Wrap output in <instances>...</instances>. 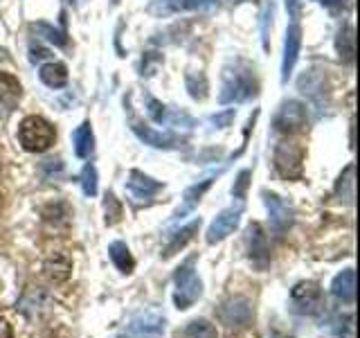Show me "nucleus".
<instances>
[{
  "label": "nucleus",
  "mask_w": 360,
  "mask_h": 338,
  "mask_svg": "<svg viewBox=\"0 0 360 338\" xmlns=\"http://www.w3.org/2000/svg\"><path fill=\"white\" fill-rule=\"evenodd\" d=\"M259 93V82L255 75V68L243 61L234 59L223 68V84H221V104H239L248 101Z\"/></svg>",
  "instance_id": "nucleus-1"
},
{
  "label": "nucleus",
  "mask_w": 360,
  "mask_h": 338,
  "mask_svg": "<svg viewBox=\"0 0 360 338\" xmlns=\"http://www.w3.org/2000/svg\"><path fill=\"white\" fill-rule=\"evenodd\" d=\"M18 140L22 149L30 154L48 151L56 140V131L52 124L41 115H27L18 127Z\"/></svg>",
  "instance_id": "nucleus-2"
},
{
  "label": "nucleus",
  "mask_w": 360,
  "mask_h": 338,
  "mask_svg": "<svg viewBox=\"0 0 360 338\" xmlns=\"http://www.w3.org/2000/svg\"><path fill=\"white\" fill-rule=\"evenodd\" d=\"M174 302L180 311L189 309L202 296V282L194 270V257L187 259L183 266L176 268L174 273Z\"/></svg>",
  "instance_id": "nucleus-3"
},
{
  "label": "nucleus",
  "mask_w": 360,
  "mask_h": 338,
  "mask_svg": "<svg viewBox=\"0 0 360 338\" xmlns=\"http://www.w3.org/2000/svg\"><path fill=\"white\" fill-rule=\"evenodd\" d=\"M290 309L300 315H320L324 311V293L318 282L307 280L292 287Z\"/></svg>",
  "instance_id": "nucleus-4"
},
{
  "label": "nucleus",
  "mask_w": 360,
  "mask_h": 338,
  "mask_svg": "<svg viewBox=\"0 0 360 338\" xmlns=\"http://www.w3.org/2000/svg\"><path fill=\"white\" fill-rule=\"evenodd\" d=\"M304 163V146L295 140L279 142L275 149V169L281 178L297 180L302 178V165Z\"/></svg>",
  "instance_id": "nucleus-5"
},
{
  "label": "nucleus",
  "mask_w": 360,
  "mask_h": 338,
  "mask_svg": "<svg viewBox=\"0 0 360 338\" xmlns=\"http://www.w3.org/2000/svg\"><path fill=\"white\" fill-rule=\"evenodd\" d=\"M165 325L167 320L162 313H158L153 309L140 311L138 315H133L127 327H124L120 338H162Z\"/></svg>",
  "instance_id": "nucleus-6"
},
{
  "label": "nucleus",
  "mask_w": 360,
  "mask_h": 338,
  "mask_svg": "<svg viewBox=\"0 0 360 338\" xmlns=\"http://www.w3.org/2000/svg\"><path fill=\"white\" fill-rule=\"evenodd\" d=\"M307 120H309L307 106H304L302 101H297V99H288V101H284V104L279 106L273 127L279 133L292 135V133H300L304 127H307Z\"/></svg>",
  "instance_id": "nucleus-7"
},
{
  "label": "nucleus",
  "mask_w": 360,
  "mask_h": 338,
  "mask_svg": "<svg viewBox=\"0 0 360 338\" xmlns=\"http://www.w3.org/2000/svg\"><path fill=\"white\" fill-rule=\"evenodd\" d=\"M219 315L230 332H239L252 323V304L245 298H230L228 302H223Z\"/></svg>",
  "instance_id": "nucleus-8"
},
{
  "label": "nucleus",
  "mask_w": 360,
  "mask_h": 338,
  "mask_svg": "<svg viewBox=\"0 0 360 338\" xmlns=\"http://www.w3.org/2000/svg\"><path fill=\"white\" fill-rule=\"evenodd\" d=\"M241 214H243V206L239 203V206H232V208H225L217 214V219H214L210 223V228H207V244L214 246V244H219L223 242L225 237L232 234L236 230V225L241 223Z\"/></svg>",
  "instance_id": "nucleus-9"
},
{
  "label": "nucleus",
  "mask_w": 360,
  "mask_h": 338,
  "mask_svg": "<svg viewBox=\"0 0 360 338\" xmlns=\"http://www.w3.org/2000/svg\"><path fill=\"white\" fill-rule=\"evenodd\" d=\"M245 239H248V257H250V262L259 270H266L270 264V248H268V237L262 228V223L248 225Z\"/></svg>",
  "instance_id": "nucleus-10"
},
{
  "label": "nucleus",
  "mask_w": 360,
  "mask_h": 338,
  "mask_svg": "<svg viewBox=\"0 0 360 338\" xmlns=\"http://www.w3.org/2000/svg\"><path fill=\"white\" fill-rule=\"evenodd\" d=\"M207 7H212V0H149L146 11L155 18H167L180 14V11H196Z\"/></svg>",
  "instance_id": "nucleus-11"
},
{
  "label": "nucleus",
  "mask_w": 360,
  "mask_h": 338,
  "mask_svg": "<svg viewBox=\"0 0 360 338\" xmlns=\"http://www.w3.org/2000/svg\"><path fill=\"white\" fill-rule=\"evenodd\" d=\"M264 196V203L268 208V214H270V225H273L275 232H286L290 225H292V208L288 203L277 196L275 192H262Z\"/></svg>",
  "instance_id": "nucleus-12"
},
{
  "label": "nucleus",
  "mask_w": 360,
  "mask_h": 338,
  "mask_svg": "<svg viewBox=\"0 0 360 338\" xmlns=\"http://www.w3.org/2000/svg\"><path fill=\"white\" fill-rule=\"evenodd\" d=\"M300 50H302V27L297 23H290L284 39V56H281V82L284 84L288 82L292 68L297 63Z\"/></svg>",
  "instance_id": "nucleus-13"
},
{
  "label": "nucleus",
  "mask_w": 360,
  "mask_h": 338,
  "mask_svg": "<svg viewBox=\"0 0 360 338\" xmlns=\"http://www.w3.org/2000/svg\"><path fill=\"white\" fill-rule=\"evenodd\" d=\"M131 129L144 144L155 146V149H174V146H178V138L174 133H162V131H155L151 127H146V124H142L138 118L133 115V113H131Z\"/></svg>",
  "instance_id": "nucleus-14"
},
{
  "label": "nucleus",
  "mask_w": 360,
  "mask_h": 338,
  "mask_svg": "<svg viewBox=\"0 0 360 338\" xmlns=\"http://www.w3.org/2000/svg\"><path fill=\"white\" fill-rule=\"evenodd\" d=\"M22 95L18 79L9 73H0V120H7L16 111Z\"/></svg>",
  "instance_id": "nucleus-15"
},
{
  "label": "nucleus",
  "mask_w": 360,
  "mask_h": 338,
  "mask_svg": "<svg viewBox=\"0 0 360 338\" xmlns=\"http://www.w3.org/2000/svg\"><path fill=\"white\" fill-rule=\"evenodd\" d=\"M127 189L135 201H151L158 192L162 189V183H158V180L138 172V169H131L129 180H127Z\"/></svg>",
  "instance_id": "nucleus-16"
},
{
  "label": "nucleus",
  "mask_w": 360,
  "mask_h": 338,
  "mask_svg": "<svg viewBox=\"0 0 360 338\" xmlns=\"http://www.w3.org/2000/svg\"><path fill=\"white\" fill-rule=\"evenodd\" d=\"M72 273V259L65 253H54L43 262V275L52 284H63Z\"/></svg>",
  "instance_id": "nucleus-17"
},
{
  "label": "nucleus",
  "mask_w": 360,
  "mask_h": 338,
  "mask_svg": "<svg viewBox=\"0 0 360 338\" xmlns=\"http://www.w3.org/2000/svg\"><path fill=\"white\" fill-rule=\"evenodd\" d=\"M300 90L304 95H307L309 99H313L315 104H324V95H329L326 93V77L320 73V70H307L302 77H300V82H297Z\"/></svg>",
  "instance_id": "nucleus-18"
},
{
  "label": "nucleus",
  "mask_w": 360,
  "mask_h": 338,
  "mask_svg": "<svg viewBox=\"0 0 360 338\" xmlns=\"http://www.w3.org/2000/svg\"><path fill=\"white\" fill-rule=\"evenodd\" d=\"M331 293L347 304H354L356 300V270L345 268L342 273H338L331 282Z\"/></svg>",
  "instance_id": "nucleus-19"
},
{
  "label": "nucleus",
  "mask_w": 360,
  "mask_h": 338,
  "mask_svg": "<svg viewBox=\"0 0 360 338\" xmlns=\"http://www.w3.org/2000/svg\"><path fill=\"white\" fill-rule=\"evenodd\" d=\"M198 228H200V217L198 219H194L191 223H187L185 228H180L178 232H174V237H172V242L167 244V248H165V259H169V257H174L178 251H183V248L194 239V234L198 232Z\"/></svg>",
  "instance_id": "nucleus-20"
},
{
  "label": "nucleus",
  "mask_w": 360,
  "mask_h": 338,
  "mask_svg": "<svg viewBox=\"0 0 360 338\" xmlns=\"http://www.w3.org/2000/svg\"><path fill=\"white\" fill-rule=\"evenodd\" d=\"M335 48L340 59L345 63H354L356 59V30L354 25H342L340 32H338V39H335Z\"/></svg>",
  "instance_id": "nucleus-21"
},
{
  "label": "nucleus",
  "mask_w": 360,
  "mask_h": 338,
  "mask_svg": "<svg viewBox=\"0 0 360 338\" xmlns=\"http://www.w3.org/2000/svg\"><path fill=\"white\" fill-rule=\"evenodd\" d=\"M72 142H75V154L79 158H88L95 151V135L93 129H90V122L79 124L72 133Z\"/></svg>",
  "instance_id": "nucleus-22"
},
{
  "label": "nucleus",
  "mask_w": 360,
  "mask_h": 338,
  "mask_svg": "<svg viewBox=\"0 0 360 338\" xmlns=\"http://www.w3.org/2000/svg\"><path fill=\"white\" fill-rule=\"evenodd\" d=\"M108 255L112 259V264H115V268L120 270V273L124 275H129L133 273V268H135V259L129 251V246L124 244V242H112L108 246Z\"/></svg>",
  "instance_id": "nucleus-23"
},
{
  "label": "nucleus",
  "mask_w": 360,
  "mask_h": 338,
  "mask_svg": "<svg viewBox=\"0 0 360 338\" xmlns=\"http://www.w3.org/2000/svg\"><path fill=\"white\" fill-rule=\"evenodd\" d=\"M39 77L48 88H63L68 84V68L59 61L45 63V65H41Z\"/></svg>",
  "instance_id": "nucleus-24"
},
{
  "label": "nucleus",
  "mask_w": 360,
  "mask_h": 338,
  "mask_svg": "<svg viewBox=\"0 0 360 338\" xmlns=\"http://www.w3.org/2000/svg\"><path fill=\"white\" fill-rule=\"evenodd\" d=\"M212 176L210 178H205V180H200V183H196V185H191L187 192H185V203H183V208H178L176 210V214L174 217H183V214H187V212H191L196 208V203L200 201V196L205 194V192L210 189V185H212Z\"/></svg>",
  "instance_id": "nucleus-25"
},
{
  "label": "nucleus",
  "mask_w": 360,
  "mask_h": 338,
  "mask_svg": "<svg viewBox=\"0 0 360 338\" xmlns=\"http://www.w3.org/2000/svg\"><path fill=\"white\" fill-rule=\"evenodd\" d=\"M185 338H219L217 327L210 320L200 318V320H191L185 330Z\"/></svg>",
  "instance_id": "nucleus-26"
},
{
  "label": "nucleus",
  "mask_w": 360,
  "mask_h": 338,
  "mask_svg": "<svg viewBox=\"0 0 360 338\" xmlns=\"http://www.w3.org/2000/svg\"><path fill=\"white\" fill-rule=\"evenodd\" d=\"M185 84H187V90H189V95L202 101L207 97V79L202 73H187L185 75Z\"/></svg>",
  "instance_id": "nucleus-27"
},
{
  "label": "nucleus",
  "mask_w": 360,
  "mask_h": 338,
  "mask_svg": "<svg viewBox=\"0 0 360 338\" xmlns=\"http://www.w3.org/2000/svg\"><path fill=\"white\" fill-rule=\"evenodd\" d=\"M32 30L37 32L39 37L48 39V41L54 43V45H59V48H63V45L68 43V37H65V34H63L61 30H54L52 25H48V23H34Z\"/></svg>",
  "instance_id": "nucleus-28"
},
{
  "label": "nucleus",
  "mask_w": 360,
  "mask_h": 338,
  "mask_svg": "<svg viewBox=\"0 0 360 338\" xmlns=\"http://www.w3.org/2000/svg\"><path fill=\"white\" fill-rule=\"evenodd\" d=\"M273 14H275V3L268 0L266 7H264V14H262V45L264 50H270V34H273Z\"/></svg>",
  "instance_id": "nucleus-29"
},
{
  "label": "nucleus",
  "mask_w": 360,
  "mask_h": 338,
  "mask_svg": "<svg viewBox=\"0 0 360 338\" xmlns=\"http://www.w3.org/2000/svg\"><path fill=\"white\" fill-rule=\"evenodd\" d=\"M79 180H82V189L86 196H95L97 194V169L95 165H86L82 169V176H79Z\"/></svg>",
  "instance_id": "nucleus-30"
},
{
  "label": "nucleus",
  "mask_w": 360,
  "mask_h": 338,
  "mask_svg": "<svg viewBox=\"0 0 360 338\" xmlns=\"http://www.w3.org/2000/svg\"><path fill=\"white\" fill-rule=\"evenodd\" d=\"M146 115H149L155 124H165V122H169V108L162 104V101L146 97Z\"/></svg>",
  "instance_id": "nucleus-31"
},
{
  "label": "nucleus",
  "mask_w": 360,
  "mask_h": 338,
  "mask_svg": "<svg viewBox=\"0 0 360 338\" xmlns=\"http://www.w3.org/2000/svg\"><path fill=\"white\" fill-rule=\"evenodd\" d=\"M354 172H356V167L354 165H347V169L342 172V176L338 178V185H335V194H340L342 189H347L349 203H354Z\"/></svg>",
  "instance_id": "nucleus-32"
},
{
  "label": "nucleus",
  "mask_w": 360,
  "mask_h": 338,
  "mask_svg": "<svg viewBox=\"0 0 360 338\" xmlns=\"http://www.w3.org/2000/svg\"><path fill=\"white\" fill-rule=\"evenodd\" d=\"M104 210H106V223L108 225H115L120 221V217H122V206H120V201L115 199V194H112V192H108V194H106Z\"/></svg>",
  "instance_id": "nucleus-33"
},
{
  "label": "nucleus",
  "mask_w": 360,
  "mask_h": 338,
  "mask_svg": "<svg viewBox=\"0 0 360 338\" xmlns=\"http://www.w3.org/2000/svg\"><path fill=\"white\" fill-rule=\"evenodd\" d=\"M250 176L252 172L250 169H243V172L236 176V183L232 187V196L234 199H245V192H248V185H250Z\"/></svg>",
  "instance_id": "nucleus-34"
},
{
  "label": "nucleus",
  "mask_w": 360,
  "mask_h": 338,
  "mask_svg": "<svg viewBox=\"0 0 360 338\" xmlns=\"http://www.w3.org/2000/svg\"><path fill=\"white\" fill-rule=\"evenodd\" d=\"M338 336H340V338H356V315L354 313L345 315V320H340Z\"/></svg>",
  "instance_id": "nucleus-35"
},
{
  "label": "nucleus",
  "mask_w": 360,
  "mask_h": 338,
  "mask_svg": "<svg viewBox=\"0 0 360 338\" xmlns=\"http://www.w3.org/2000/svg\"><path fill=\"white\" fill-rule=\"evenodd\" d=\"M232 120H234V108L221 111V113H217V115H212V118H210V122H212L217 129H225V127H230Z\"/></svg>",
  "instance_id": "nucleus-36"
},
{
  "label": "nucleus",
  "mask_w": 360,
  "mask_h": 338,
  "mask_svg": "<svg viewBox=\"0 0 360 338\" xmlns=\"http://www.w3.org/2000/svg\"><path fill=\"white\" fill-rule=\"evenodd\" d=\"M286 3V11L292 20H297L300 14H302V0H284Z\"/></svg>",
  "instance_id": "nucleus-37"
},
{
  "label": "nucleus",
  "mask_w": 360,
  "mask_h": 338,
  "mask_svg": "<svg viewBox=\"0 0 360 338\" xmlns=\"http://www.w3.org/2000/svg\"><path fill=\"white\" fill-rule=\"evenodd\" d=\"M0 338H14V330L5 318H0Z\"/></svg>",
  "instance_id": "nucleus-38"
},
{
  "label": "nucleus",
  "mask_w": 360,
  "mask_h": 338,
  "mask_svg": "<svg viewBox=\"0 0 360 338\" xmlns=\"http://www.w3.org/2000/svg\"><path fill=\"white\" fill-rule=\"evenodd\" d=\"M30 59L32 61H39V59H43V56H48V50H43V48H34V45H32V48H30Z\"/></svg>",
  "instance_id": "nucleus-39"
},
{
  "label": "nucleus",
  "mask_w": 360,
  "mask_h": 338,
  "mask_svg": "<svg viewBox=\"0 0 360 338\" xmlns=\"http://www.w3.org/2000/svg\"><path fill=\"white\" fill-rule=\"evenodd\" d=\"M320 5H324V7H338V5H342V0H320Z\"/></svg>",
  "instance_id": "nucleus-40"
},
{
  "label": "nucleus",
  "mask_w": 360,
  "mask_h": 338,
  "mask_svg": "<svg viewBox=\"0 0 360 338\" xmlns=\"http://www.w3.org/2000/svg\"><path fill=\"white\" fill-rule=\"evenodd\" d=\"M0 206H3V196H0Z\"/></svg>",
  "instance_id": "nucleus-41"
},
{
  "label": "nucleus",
  "mask_w": 360,
  "mask_h": 338,
  "mask_svg": "<svg viewBox=\"0 0 360 338\" xmlns=\"http://www.w3.org/2000/svg\"><path fill=\"white\" fill-rule=\"evenodd\" d=\"M0 291H3V282H0Z\"/></svg>",
  "instance_id": "nucleus-42"
}]
</instances>
